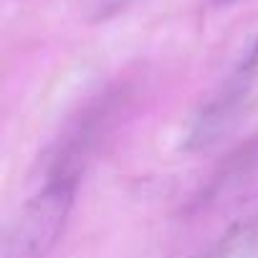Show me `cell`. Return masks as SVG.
<instances>
[{"instance_id":"cell-1","label":"cell","mask_w":258,"mask_h":258,"mask_svg":"<svg viewBox=\"0 0 258 258\" xmlns=\"http://www.w3.org/2000/svg\"><path fill=\"white\" fill-rule=\"evenodd\" d=\"M76 187L79 177L48 175L41 190H36L8 223L0 258H46L63 235Z\"/></svg>"},{"instance_id":"cell-2","label":"cell","mask_w":258,"mask_h":258,"mask_svg":"<svg viewBox=\"0 0 258 258\" xmlns=\"http://www.w3.org/2000/svg\"><path fill=\"white\" fill-rule=\"evenodd\" d=\"M255 104H258V86L235 69L230 79L220 86V91L213 94L190 119L182 137V150L205 152L215 147L243 124V119L255 109Z\"/></svg>"},{"instance_id":"cell-3","label":"cell","mask_w":258,"mask_h":258,"mask_svg":"<svg viewBox=\"0 0 258 258\" xmlns=\"http://www.w3.org/2000/svg\"><path fill=\"white\" fill-rule=\"evenodd\" d=\"M203 258H258V208L243 213Z\"/></svg>"},{"instance_id":"cell-4","label":"cell","mask_w":258,"mask_h":258,"mask_svg":"<svg viewBox=\"0 0 258 258\" xmlns=\"http://www.w3.org/2000/svg\"><path fill=\"white\" fill-rule=\"evenodd\" d=\"M255 170H258V140L248 142L245 147H240L238 152H233V155L225 160V165L213 175V180H210L205 195H208V198H210V195H220L225 187H230V185L245 180V177L253 175Z\"/></svg>"},{"instance_id":"cell-5","label":"cell","mask_w":258,"mask_h":258,"mask_svg":"<svg viewBox=\"0 0 258 258\" xmlns=\"http://www.w3.org/2000/svg\"><path fill=\"white\" fill-rule=\"evenodd\" d=\"M238 71H240V74H245V76L258 86V41L250 46V51L245 53V58L238 63Z\"/></svg>"},{"instance_id":"cell-6","label":"cell","mask_w":258,"mask_h":258,"mask_svg":"<svg viewBox=\"0 0 258 258\" xmlns=\"http://www.w3.org/2000/svg\"><path fill=\"white\" fill-rule=\"evenodd\" d=\"M213 3H218V6H228V3H233V0H213Z\"/></svg>"}]
</instances>
